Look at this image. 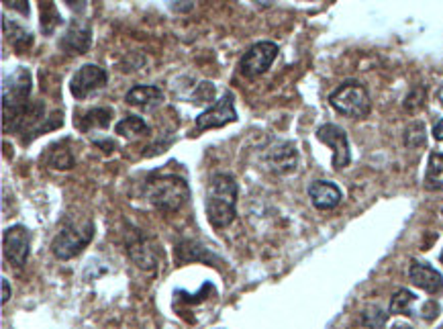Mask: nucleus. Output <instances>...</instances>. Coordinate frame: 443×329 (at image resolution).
I'll return each mask as SVG.
<instances>
[{"instance_id":"8","label":"nucleus","mask_w":443,"mask_h":329,"mask_svg":"<svg viewBox=\"0 0 443 329\" xmlns=\"http://www.w3.org/2000/svg\"><path fill=\"white\" fill-rule=\"evenodd\" d=\"M2 248H4V258L11 264H15L16 268L25 266L31 252L29 229L25 225H11L2 236Z\"/></svg>"},{"instance_id":"12","label":"nucleus","mask_w":443,"mask_h":329,"mask_svg":"<svg viewBox=\"0 0 443 329\" xmlns=\"http://www.w3.org/2000/svg\"><path fill=\"white\" fill-rule=\"evenodd\" d=\"M92 45V29H90L88 23L84 21H74L70 25V29L63 33L61 41H59V47L70 54V56H82L86 54Z\"/></svg>"},{"instance_id":"19","label":"nucleus","mask_w":443,"mask_h":329,"mask_svg":"<svg viewBox=\"0 0 443 329\" xmlns=\"http://www.w3.org/2000/svg\"><path fill=\"white\" fill-rule=\"evenodd\" d=\"M425 188L431 193H443V153L431 151L427 172H425Z\"/></svg>"},{"instance_id":"27","label":"nucleus","mask_w":443,"mask_h":329,"mask_svg":"<svg viewBox=\"0 0 443 329\" xmlns=\"http://www.w3.org/2000/svg\"><path fill=\"white\" fill-rule=\"evenodd\" d=\"M433 137H435L437 141H443V119H439L435 123V127H433Z\"/></svg>"},{"instance_id":"26","label":"nucleus","mask_w":443,"mask_h":329,"mask_svg":"<svg viewBox=\"0 0 443 329\" xmlns=\"http://www.w3.org/2000/svg\"><path fill=\"white\" fill-rule=\"evenodd\" d=\"M421 313L425 315L427 321H433V319L437 317V313H439V305H437L435 300H429V303L423 305V311H421Z\"/></svg>"},{"instance_id":"31","label":"nucleus","mask_w":443,"mask_h":329,"mask_svg":"<svg viewBox=\"0 0 443 329\" xmlns=\"http://www.w3.org/2000/svg\"><path fill=\"white\" fill-rule=\"evenodd\" d=\"M442 215H443V209H442Z\"/></svg>"},{"instance_id":"23","label":"nucleus","mask_w":443,"mask_h":329,"mask_svg":"<svg viewBox=\"0 0 443 329\" xmlns=\"http://www.w3.org/2000/svg\"><path fill=\"white\" fill-rule=\"evenodd\" d=\"M425 141H427V137H425V125L423 123H413V125L407 127L404 143L409 148H421V146H425Z\"/></svg>"},{"instance_id":"9","label":"nucleus","mask_w":443,"mask_h":329,"mask_svg":"<svg viewBox=\"0 0 443 329\" xmlns=\"http://www.w3.org/2000/svg\"><path fill=\"white\" fill-rule=\"evenodd\" d=\"M317 139L333 150V160H331V164H333L335 170H343V168L350 166V162H352L350 141H347V135H345V131H343L341 127L333 125V123L321 125V127L317 129Z\"/></svg>"},{"instance_id":"30","label":"nucleus","mask_w":443,"mask_h":329,"mask_svg":"<svg viewBox=\"0 0 443 329\" xmlns=\"http://www.w3.org/2000/svg\"><path fill=\"white\" fill-rule=\"evenodd\" d=\"M442 262H443V252H442Z\"/></svg>"},{"instance_id":"15","label":"nucleus","mask_w":443,"mask_h":329,"mask_svg":"<svg viewBox=\"0 0 443 329\" xmlns=\"http://www.w3.org/2000/svg\"><path fill=\"white\" fill-rule=\"evenodd\" d=\"M162 101L163 92L158 86H151V84H137L125 94V103L137 106L141 111H151V108L162 105Z\"/></svg>"},{"instance_id":"18","label":"nucleus","mask_w":443,"mask_h":329,"mask_svg":"<svg viewBox=\"0 0 443 329\" xmlns=\"http://www.w3.org/2000/svg\"><path fill=\"white\" fill-rule=\"evenodd\" d=\"M41 160L56 170H70L74 166V156H72V150L68 148V141H59V143L49 146Z\"/></svg>"},{"instance_id":"6","label":"nucleus","mask_w":443,"mask_h":329,"mask_svg":"<svg viewBox=\"0 0 443 329\" xmlns=\"http://www.w3.org/2000/svg\"><path fill=\"white\" fill-rule=\"evenodd\" d=\"M278 51H280V47L272 41H258L241 56L239 72L245 78H258V76L266 74L278 58Z\"/></svg>"},{"instance_id":"11","label":"nucleus","mask_w":443,"mask_h":329,"mask_svg":"<svg viewBox=\"0 0 443 329\" xmlns=\"http://www.w3.org/2000/svg\"><path fill=\"white\" fill-rule=\"evenodd\" d=\"M264 160L274 174H290L295 172L296 164H298V151H296L295 143L290 141H276L272 143V148L266 150Z\"/></svg>"},{"instance_id":"2","label":"nucleus","mask_w":443,"mask_h":329,"mask_svg":"<svg viewBox=\"0 0 443 329\" xmlns=\"http://www.w3.org/2000/svg\"><path fill=\"white\" fill-rule=\"evenodd\" d=\"M31 74L27 68H16L2 82V115H4V131H19L23 117L29 111Z\"/></svg>"},{"instance_id":"14","label":"nucleus","mask_w":443,"mask_h":329,"mask_svg":"<svg viewBox=\"0 0 443 329\" xmlns=\"http://www.w3.org/2000/svg\"><path fill=\"white\" fill-rule=\"evenodd\" d=\"M309 198L315 209L331 211L340 205L343 195H341L337 184H333L329 180H315L309 186Z\"/></svg>"},{"instance_id":"3","label":"nucleus","mask_w":443,"mask_h":329,"mask_svg":"<svg viewBox=\"0 0 443 329\" xmlns=\"http://www.w3.org/2000/svg\"><path fill=\"white\" fill-rule=\"evenodd\" d=\"M146 195H148L149 203L158 211L176 213L188 203L190 191L184 178H180L176 174H163V176L149 180L146 186Z\"/></svg>"},{"instance_id":"4","label":"nucleus","mask_w":443,"mask_h":329,"mask_svg":"<svg viewBox=\"0 0 443 329\" xmlns=\"http://www.w3.org/2000/svg\"><path fill=\"white\" fill-rule=\"evenodd\" d=\"M329 103L340 115L350 119H366L372 108L368 90L360 82H343L335 92H331Z\"/></svg>"},{"instance_id":"7","label":"nucleus","mask_w":443,"mask_h":329,"mask_svg":"<svg viewBox=\"0 0 443 329\" xmlns=\"http://www.w3.org/2000/svg\"><path fill=\"white\" fill-rule=\"evenodd\" d=\"M235 98H233L231 92H225L217 101V105L210 106L196 117V131L200 133V131H208V129H219V127H225V125L235 123Z\"/></svg>"},{"instance_id":"24","label":"nucleus","mask_w":443,"mask_h":329,"mask_svg":"<svg viewBox=\"0 0 443 329\" xmlns=\"http://www.w3.org/2000/svg\"><path fill=\"white\" fill-rule=\"evenodd\" d=\"M388 315L390 313H386V311L378 309V307H372L370 311L364 313V317H362V323L370 329H385V323H386V319H388Z\"/></svg>"},{"instance_id":"17","label":"nucleus","mask_w":443,"mask_h":329,"mask_svg":"<svg viewBox=\"0 0 443 329\" xmlns=\"http://www.w3.org/2000/svg\"><path fill=\"white\" fill-rule=\"evenodd\" d=\"M113 119V108L106 106H96L92 111H86L84 115H78L74 125L80 131H92V129H106Z\"/></svg>"},{"instance_id":"28","label":"nucleus","mask_w":443,"mask_h":329,"mask_svg":"<svg viewBox=\"0 0 443 329\" xmlns=\"http://www.w3.org/2000/svg\"><path fill=\"white\" fill-rule=\"evenodd\" d=\"M9 299H11V286H9V280H6V278H2V305H4Z\"/></svg>"},{"instance_id":"21","label":"nucleus","mask_w":443,"mask_h":329,"mask_svg":"<svg viewBox=\"0 0 443 329\" xmlns=\"http://www.w3.org/2000/svg\"><path fill=\"white\" fill-rule=\"evenodd\" d=\"M417 297H414L411 290L407 288H400L392 295L390 299V307H388V313L390 315H413V305Z\"/></svg>"},{"instance_id":"1","label":"nucleus","mask_w":443,"mask_h":329,"mask_svg":"<svg viewBox=\"0 0 443 329\" xmlns=\"http://www.w3.org/2000/svg\"><path fill=\"white\" fill-rule=\"evenodd\" d=\"M237 182L229 174H215L207 188V201H205V209H207L208 223L217 229L229 227L235 221L237 217Z\"/></svg>"},{"instance_id":"16","label":"nucleus","mask_w":443,"mask_h":329,"mask_svg":"<svg viewBox=\"0 0 443 329\" xmlns=\"http://www.w3.org/2000/svg\"><path fill=\"white\" fill-rule=\"evenodd\" d=\"M129 255H131V260H133L139 268H146V270L156 268V266H158V262H160L158 246H156L153 241L143 240V238L133 241V243L129 246Z\"/></svg>"},{"instance_id":"22","label":"nucleus","mask_w":443,"mask_h":329,"mask_svg":"<svg viewBox=\"0 0 443 329\" xmlns=\"http://www.w3.org/2000/svg\"><path fill=\"white\" fill-rule=\"evenodd\" d=\"M39 11H41V29L47 35H51L56 27L61 23V16H59L58 9L54 2H41L39 4Z\"/></svg>"},{"instance_id":"29","label":"nucleus","mask_w":443,"mask_h":329,"mask_svg":"<svg viewBox=\"0 0 443 329\" xmlns=\"http://www.w3.org/2000/svg\"><path fill=\"white\" fill-rule=\"evenodd\" d=\"M437 101H439V103H442V106H443V88L437 92Z\"/></svg>"},{"instance_id":"25","label":"nucleus","mask_w":443,"mask_h":329,"mask_svg":"<svg viewBox=\"0 0 443 329\" xmlns=\"http://www.w3.org/2000/svg\"><path fill=\"white\" fill-rule=\"evenodd\" d=\"M194 105H208L215 101V84L213 82H200L193 94Z\"/></svg>"},{"instance_id":"13","label":"nucleus","mask_w":443,"mask_h":329,"mask_svg":"<svg viewBox=\"0 0 443 329\" xmlns=\"http://www.w3.org/2000/svg\"><path fill=\"white\" fill-rule=\"evenodd\" d=\"M409 278L414 286L423 288L429 295H442L443 293V276L429 266L427 262H411V268H409Z\"/></svg>"},{"instance_id":"10","label":"nucleus","mask_w":443,"mask_h":329,"mask_svg":"<svg viewBox=\"0 0 443 329\" xmlns=\"http://www.w3.org/2000/svg\"><path fill=\"white\" fill-rule=\"evenodd\" d=\"M106 82H108L106 70H103L101 66H94V64H86L74 74L72 82H70V90H72L74 98L84 101V98H88L90 94L103 90L106 86Z\"/></svg>"},{"instance_id":"5","label":"nucleus","mask_w":443,"mask_h":329,"mask_svg":"<svg viewBox=\"0 0 443 329\" xmlns=\"http://www.w3.org/2000/svg\"><path fill=\"white\" fill-rule=\"evenodd\" d=\"M92 238H94V225L90 221L66 225L51 241V254L58 260H72L78 254H82V250H86Z\"/></svg>"},{"instance_id":"20","label":"nucleus","mask_w":443,"mask_h":329,"mask_svg":"<svg viewBox=\"0 0 443 329\" xmlns=\"http://www.w3.org/2000/svg\"><path fill=\"white\" fill-rule=\"evenodd\" d=\"M115 131L121 137H146L149 135V125L137 115H125L123 119L115 125Z\"/></svg>"}]
</instances>
